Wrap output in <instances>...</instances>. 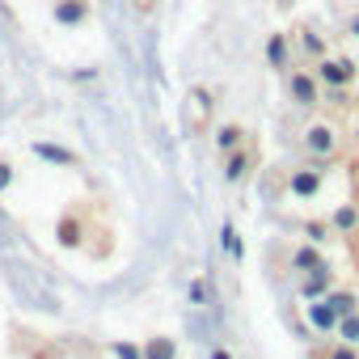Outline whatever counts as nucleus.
Returning <instances> with one entry per match:
<instances>
[{
    "instance_id": "nucleus-1",
    "label": "nucleus",
    "mask_w": 359,
    "mask_h": 359,
    "mask_svg": "<svg viewBox=\"0 0 359 359\" xmlns=\"http://www.w3.org/2000/svg\"><path fill=\"white\" fill-rule=\"evenodd\" d=\"M292 102H300V106H317V81H313L309 72H296V76H292Z\"/></svg>"
},
{
    "instance_id": "nucleus-14",
    "label": "nucleus",
    "mask_w": 359,
    "mask_h": 359,
    "mask_svg": "<svg viewBox=\"0 0 359 359\" xmlns=\"http://www.w3.org/2000/svg\"><path fill=\"white\" fill-rule=\"evenodd\" d=\"M39 156H51V161H60V165H72V152H60V148H51V144H39Z\"/></svg>"
},
{
    "instance_id": "nucleus-2",
    "label": "nucleus",
    "mask_w": 359,
    "mask_h": 359,
    "mask_svg": "<svg viewBox=\"0 0 359 359\" xmlns=\"http://www.w3.org/2000/svg\"><path fill=\"white\" fill-rule=\"evenodd\" d=\"M321 76L334 81V85H346V81H355V64L351 60H325L321 64Z\"/></svg>"
},
{
    "instance_id": "nucleus-17",
    "label": "nucleus",
    "mask_w": 359,
    "mask_h": 359,
    "mask_svg": "<svg viewBox=\"0 0 359 359\" xmlns=\"http://www.w3.org/2000/svg\"><path fill=\"white\" fill-rule=\"evenodd\" d=\"M9 182H13V165H9V161H0V191H5Z\"/></svg>"
},
{
    "instance_id": "nucleus-19",
    "label": "nucleus",
    "mask_w": 359,
    "mask_h": 359,
    "mask_svg": "<svg viewBox=\"0 0 359 359\" xmlns=\"http://www.w3.org/2000/svg\"><path fill=\"white\" fill-rule=\"evenodd\" d=\"M296 262H300V266H321V262H317V254H313V250H300V258H296Z\"/></svg>"
},
{
    "instance_id": "nucleus-21",
    "label": "nucleus",
    "mask_w": 359,
    "mask_h": 359,
    "mask_svg": "<svg viewBox=\"0 0 359 359\" xmlns=\"http://www.w3.org/2000/svg\"><path fill=\"white\" fill-rule=\"evenodd\" d=\"M135 9H140V13H152V9H156V0H135Z\"/></svg>"
},
{
    "instance_id": "nucleus-11",
    "label": "nucleus",
    "mask_w": 359,
    "mask_h": 359,
    "mask_svg": "<svg viewBox=\"0 0 359 359\" xmlns=\"http://www.w3.org/2000/svg\"><path fill=\"white\" fill-rule=\"evenodd\" d=\"M241 140H245V131H241V127H224V131H220V140H216V144H220V152H233V148H237V144H241Z\"/></svg>"
},
{
    "instance_id": "nucleus-3",
    "label": "nucleus",
    "mask_w": 359,
    "mask_h": 359,
    "mask_svg": "<svg viewBox=\"0 0 359 359\" xmlns=\"http://www.w3.org/2000/svg\"><path fill=\"white\" fill-rule=\"evenodd\" d=\"M250 161H254V152H229V165H224V177H229V182H237V177H245L250 173Z\"/></svg>"
},
{
    "instance_id": "nucleus-8",
    "label": "nucleus",
    "mask_w": 359,
    "mask_h": 359,
    "mask_svg": "<svg viewBox=\"0 0 359 359\" xmlns=\"http://www.w3.org/2000/svg\"><path fill=\"white\" fill-rule=\"evenodd\" d=\"M317 187H321V173H296V177H292V191H296V195H313Z\"/></svg>"
},
{
    "instance_id": "nucleus-9",
    "label": "nucleus",
    "mask_w": 359,
    "mask_h": 359,
    "mask_svg": "<svg viewBox=\"0 0 359 359\" xmlns=\"http://www.w3.org/2000/svg\"><path fill=\"white\" fill-rule=\"evenodd\" d=\"M325 304L334 309V317H346V313H355V296H351V292H334Z\"/></svg>"
},
{
    "instance_id": "nucleus-18",
    "label": "nucleus",
    "mask_w": 359,
    "mask_h": 359,
    "mask_svg": "<svg viewBox=\"0 0 359 359\" xmlns=\"http://www.w3.org/2000/svg\"><path fill=\"white\" fill-rule=\"evenodd\" d=\"M224 245H229V254H241V245H237V233H233V229H224Z\"/></svg>"
},
{
    "instance_id": "nucleus-4",
    "label": "nucleus",
    "mask_w": 359,
    "mask_h": 359,
    "mask_svg": "<svg viewBox=\"0 0 359 359\" xmlns=\"http://www.w3.org/2000/svg\"><path fill=\"white\" fill-rule=\"evenodd\" d=\"M177 351H173V338H148V346H144V359H173Z\"/></svg>"
},
{
    "instance_id": "nucleus-5",
    "label": "nucleus",
    "mask_w": 359,
    "mask_h": 359,
    "mask_svg": "<svg viewBox=\"0 0 359 359\" xmlns=\"http://www.w3.org/2000/svg\"><path fill=\"white\" fill-rule=\"evenodd\" d=\"M266 55H271V64H275V68H287V39H283V34H275V39L266 43Z\"/></svg>"
},
{
    "instance_id": "nucleus-20",
    "label": "nucleus",
    "mask_w": 359,
    "mask_h": 359,
    "mask_svg": "<svg viewBox=\"0 0 359 359\" xmlns=\"http://www.w3.org/2000/svg\"><path fill=\"white\" fill-rule=\"evenodd\" d=\"M330 359H359V355H355L351 346H334V351H330Z\"/></svg>"
},
{
    "instance_id": "nucleus-24",
    "label": "nucleus",
    "mask_w": 359,
    "mask_h": 359,
    "mask_svg": "<svg viewBox=\"0 0 359 359\" xmlns=\"http://www.w3.org/2000/svg\"><path fill=\"white\" fill-rule=\"evenodd\" d=\"M279 5H292V0H279Z\"/></svg>"
},
{
    "instance_id": "nucleus-12",
    "label": "nucleus",
    "mask_w": 359,
    "mask_h": 359,
    "mask_svg": "<svg viewBox=\"0 0 359 359\" xmlns=\"http://www.w3.org/2000/svg\"><path fill=\"white\" fill-rule=\"evenodd\" d=\"M338 334H342L346 342H359V317H355V313H346V317H338Z\"/></svg>"
},
{
    "instance_id": "nucleus-7",
    "label": "nucleus",
    "mask_w": 359,
    "mask_h": 359,
    "mask_svg": "<svg viewBox=\"0 0 359 359\" xmlns=\"http://www.w3.org/2000/svg\"><path fill=\"white\" fill-rule=\"evenodd\" d=\"M60 245H81V220H72V216L60 220Z\"/></svg>"
},
{
    "instance_id": "nucleus-13",
    "label": "nucleus",
    "mask_w": 359,
    "mask_h": 359,
    "mask_svg": "<svg viewBox=\"0 0 359 359\" xmlns=\"http://www.w3.org/2000/svg\"><path fill=\"white\" fill-rule=\"evenodd\" d=\"M325 283H330V271H325V266H317V275H313V279H309V283H304V296H309V300H313V296H317V292H325Z\"/></svg>"
},
{
    "instance_id": "nucleus-6",
    "label": "nucleus",
    "mask_w": 359,
    "mask_h": 359,
    "mask_svg": "<svg viewBox=\"0 0 359 359\" xmlns=\"http://www.w3.org/2000/svg\"><path fill=\"white\" fill-rule=\"evenodd\" d=\"M309 148H313V152H330V148H334V131H330V127H313V131H309Z\"/></svg>"
},
{
    "instance_id": "nucleus-23",
    "label": "nucleus",
    "mask_w": 359,
    "mask_h": 359,
    "mask_svg": "<svg viewBox=\"0 0 359 359\" xmlns=\"http://www.w3.org/2000/svg\"><path fill=\"white\" fill-rule=\"evenodd\" d=\"M355 34H359V18H355Z\"/></svg>"
},
{
    "instance_id": "nucleus-15",
    "label": "nucleus",
    "mask_w": 359,
    "mask_h": 359,
    "mask_svg": "<svg viewBox=\"0 0 359 359\" xmlns=\"http://www.w3.org/2000/svg\"><path fill=\"white\" fill-rule=\"evenodd\" d=\"M334 224H338V229H351V224H355V212H351V208H338V212H334Z\"/></svg>"
},
{
    "instance_id": "nucleus-16",
    "label": "nucleus",
    "mask_w": 359,
    "mask_h": 359,
    "mask_svg": "<svg viewBox=\"0 0 359 359\" xmlns=\"http://www.w3.org/2000/svg\"><path fill=\"white\" fill-rule=\"evenodd\" d=\"M114 355H118V359H140V351H135L131 342H114Z\"/></svg>"
},
{
    "instance_id": "nucleus-10",
    "label": "nucleus",
    "mask_w": 359,
    "mask_h": 359,
    "mask_svg": "<svg viewBox=\"0 0 359 359\" xmlns=\"http://www.w3.org/2000/svg\"><path fill=\"white\" fill-rule=\"evenodd\" d=\"M309 317H313V325H317V330H330V325L338 321L330 304H313V309H309Z\"/></svg>"
},
{
    "instance_id": "nucleus-22",
    "label": "nucleus",
    "mask_w": 359,
    "mask_h": 359,
    "mask_svg": "<svg viewBox=\"0 0 359 359\" xmlns=\"http://www.w3.org/2000/svg\"><path fill=\"white\" fill-rule=\"evenodd\" d=\"M212 359H233V355H229L224 346H216V351H212Z\"/></svg>"
}]
</instances>
